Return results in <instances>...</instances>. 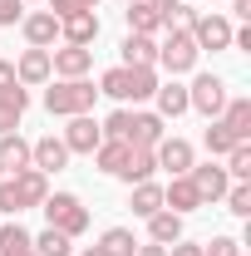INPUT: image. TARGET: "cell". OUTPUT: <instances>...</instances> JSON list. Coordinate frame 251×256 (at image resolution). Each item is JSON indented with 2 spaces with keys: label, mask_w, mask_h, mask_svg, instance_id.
Masks as SVG:
<instances>
[{
  "label": "cell",
  "mask_w": 251,
  "mask_h": 256,
  "mask_svg": "<svg viewBox=\"0 0 251 256\" xmlns=\"http://www.w3.org/2000/svg\"><path fill=\"white\" fill-rule=\"evenodd\" d=\"M162 124H168V118H158V114L114 108L98 128H104V138H118V143H128V148H153L158 138H162Z\"/></svg>",
  "instance_id": "1"
},
{
  "label": "cell",
  "mask_w": 251,
  "mask_h": 256,
  "mask_svg": "<svg viewBox=\"0 0 251 256\" xmlns=\"http://www.w3.org/2000/svg\"><path fill=\"white\" fill-rule=\"evenodd\" d=\"M50 197V178L40 172V168H25V172H10V178H0V212L5 217H20V212H30Z\"/></svg>",
  "instance_id": "2"
},
{
  "label": "cell",
  "mask_w": 251,
  "mask_h": 256,
  "mask_svg": "<svg viewBox=\"0 0 251 256\" xmlns=\"http://www.w3.org/2000/svg\"><path fill=\"white\" fill-rule=\"evenodd\" d=\"M153 89H158V69H133V64H114L98 79V94L118 98V104H143V98H153Z\"/></svg>",
  "instance_id": "3"
},
{
  "label": "cell",
  "mask_w": 251,
  "mask_h": 256,
  "mask_svg": "<svg viewBox=\"0 0 251 256\" xmlns=\"http://www.w3.org/2000/svg\"><path fill=\"white\" fill-rule=\"evenodd\" d=\"M94 79H60L54 89H44V108L54 114V118H79V114H89L94 108Z\"/></svg>",
  "instance_id": "4"
},
{
  "label": "cell",
  "mask_w": 251,
  "mask_h": 256,
  "mask_svg": "<svg viewBox=\"0 0 251 256\" xmlns=\"http://www.w3.org/2000/svg\"><path fill=\"white\" fill-rule=\"evenodd\" d=\"M40 212H44V222L64 232V236H84L89 232V207L74 197V192H50L44 202H40Z\"/></svg>",
  "instance_id": "5"
},
{
  "label": "cell",
  "mask_w": 251,
  "mask_h": 256,
  "mask_svg": "<svg viewBox=\"0 0 251 256\" xmlns=\"http://www.w3.org/2000/svg\"><path fill=\"white\" fill-rule=\"evenodd\" d=\"M197 54H202V50H197V44H192V34L178 30V25H172L168 40L158 44V64H162L172 79H178V74H192V69H197Z\"/></svg>",
  "instance_id": "6"
},
{
  "label": "cell",
  "mask_w": 251,
  "mask_h": 256,
  "mask_svg": "<svg viewBox=\"0 0 251 256\" xmlns=\"http://www.w3.org/2000/svg\"><path fill=\"white\" fill-rule=\"evenodd\" d=\"M222 104H226V79L222 74H197L188 84V108H197L202 118H217Z\"/></svg>",
  "instance_id": "7"
},
{
  "label": "cell",
  "mask_w": 251,
  "mask_h": 256,
  "mask_svg": "<svg viewBox=\"0 0 251 256\" xmlns=\"http://www.w3.org/2000/svg\"><path fill=\"white\" fill-rule=\"evenodd\" d=\"M232 30H236V25H232L226 15H217V10H212V15H197L188 25L192 44H197V50H212V54H217V50H232Z\"/></svg>",
  "instance_id": "8"
},
{
  "label": "cell",
  "mask_w": 251,
  "mask_h": 256,
  "mask_svg": "<svg viewBox=\"0 0 251 256\" xmlns=\"http://www.w3.org/2000/svg\"><path fill=\"white\" fill-rule=\"evenodd\" d=\"M153 158H158V168H162V172H172V178H188V168L197 162V153H192L188 138H178V133L168 138V133H162V138L153 143Z\"/></svg>",
  "instance_id": "9"
},
{
  "label": "cell",
  "mask_w": 251,
  "mask_h": 256,
  "mask_svg": "<svg viewBox=\"0 0 251 256\" xmlns=\"http://www.w3.org/2000/svg\"><path fill=\"white\" fill-rule=\"evenodd\" d=\"M188 178H192V188H197V197H202V207H207V202H222L226 188H232V178H226L222 162H192Z\"/></svg>",
  "instance_id": "10"
},
{
  "label": "cell",
  "mask_w": 251,
  "mask_h": 256,
  "mask_svg": "<svg viewBox=\"0 0 251 256\" xmlns=\"http://www.w3.org/2000/svg\"><path fill=\"white\" fill-rule=\"evenodd\" d=\"M50 69H54L60 79H89L94 50H84V44H60V50H50Z\"/></svg>",
  "instance_id": "11"
},
{
  "label": "cell",
  "mask_w": 251,
  "mask_h": 256,
  "mask_svg": "<svg viewBox=\"0 0 251 256\" xmlns=\"http://www.w3.org/2000/svg\"><path fill=\"white\" fill-rule=\"evenodd\" d=\"M69 158H74V153L64 148V138H54V133H44V138H34V143H30V168H40L44 178H50V172H64Z\"/></svg>",
  "instance_id": "12"
},
{
  "label": "cell",
  "mask_w": 251,
  "mask_h": 256,
  "mask_svg": "<svg viewBox=\"0 0 251 256\" xmlns=\"http://www.w3.org/2000/svg\"><path fill=\"white\" fill-rule=\"evenodd\" d=\"M60 138H64V148H69V153H94L98 143H104V128H98V118L79 114V118H69V128H64Z\"/></svg>",
  "instance_id": "13"
},
{
  "label": "cell",
  "mask_w": 251,
  "mask_h": 256,
  "mask_svg": "<svg viewBox=\"0 0 251 256\" xmlns=\"http://www.w3.org/2000/svg\"><path fill=\"white\" fill-rule=\"evenodd\" d=\"M20 30H25V44H30V50H54V40H60V20H54L50 10H30V15L20 20Z\"/></svg>",
  "instance_id": "14"
},
{
  "label": "cell",
  "mask_w": 251,
  "mask_h": 256,
  "mask_svg": "<svg viewBox=\"0 0 251 256\" xmlns=\"http://www.w3.org/2000/svg\"><path fill=\"white\" fill-rule=\"evenodd\" d=\"M217 124L226 128L236 143H251V98H246V94L226 98V104H222V114H217Z\"/></svg>",
  "instance_id": "15"
},
{
  "label": "cell",
  "mask_w": 251,
  "mask_h": 256,
  "mask_svg": "<svg viewBox=\"0 0 251 256\" xmlns=\"http://www.w3.org/2000/svg\"><path fill=\"white\" fill-rule=\"evenodd\" d=\"M15 79H20L25 89L50 84V79H54V69H50V50H25V54H20V64H15Z\"/></svg>",
  "instance_id": "16"
},
{
  "label": "cell",
  "mask_w": 251,
  "mask_h": 256,
  "mask_svg": "<svg viewBox=\"0 0 251 256\" xmlns=\"http://www.w3.org/2000/svg\"><path fill=\"white\" fill-rule=\"evenodd\" d=\"M60 40H64V44H84V50H94V40H98V15H94V10H79V15L60 20Z\"/></svg>",
  "instance_id": "17"
},
{
  "label": "cell",
  "mask_w": 251,
  "mask_h": 256,
  "mask_svg": "<svg viewBox=\"0 0 251 256\" xmlns=\"http://www.w3.org/2000/svg\"><path fill=\"white\" fill-rule=\"evenodd\" d=\"M25 108H30V89L25 84H10L0 94V133H15L20 118H25Z\"/></svg>",
  "instance_id": "18"
},
{
  "label": "cell",
  "mask_w": 251,
  "mask_h": 256,
  "mask_svg": "<svg viewBox=\"0 0 251 256\" xmlns=\"http://www.w3.org/2000/svg\"><path fill=\"white\" fill-rule=\"evenodd\" d=\"M162 207H168V212H178V217L197 212V207H202V197H197V188H192V178H172V182L162 188Z\"/></svg>",
  "instance_id": "19"
},
{
  "label": "cell",
  "mask_w": 251,
  "mask_h": 256,
  "mask_svg": "<svg viewBox=\"0 0 251 256\" xmlns=\"http://www.w3.org/2000/svg\"><path fill=\"white\" fill-rule=\"evenodd\" d=\"M118 54H124V64H133V69H153L158 64V40L153 34H124Z\"/></svg>",
  "instance_id": "20"
},
{
  "label": "cell",
  "mask_w": 251,
  "mask_h": 256,
  "mask_svg": "<svg viewBox=\"0 0 251 256\" xmlns=\"http://www.w3.org/2000/svg\"><path fill=\"white\" fill-rule=\"evenodd\" d=\"M128 207H133V217H153V212H162V182H133V192H128Z\"/></svg>",
  "instance_id": "21"
},
{
  "label": "cell",
  "mask_w": 251,
  "mask_h": 256,
  "mask_svg": "<svg viewBox=\"0 0 251 256\" xmlns=\"http://www.w3.org/2000/svg\"><path fill=\"white\" fill-rule=\"evenodd\" d=\"M0 168H5V178L30 168V143L20 133H0Z\"/></svg>",
  "instance_id": "22"
},
{
  "label": "cell",
  "mask_w": 251,
  "mask_h": 256,
  "mask_svg": "<svg viewBox=\"0 0 251 256\" xmlns=\"http://www.w3.org/2000/svg\"><path fill=\"white\" fill-rule=\"evenodd\" d=\"M153 98H158V118H182V114H188V89H182L178 79L158 84Z\"/></svg>",
  "instance_id": "23"
},
{
  "label": "cell",
  "mask_w": 251,
  "mask_h": 256,
  "mask_svg": "<svg viewBox=\"0 0 251 256\" xmlns=\"http://www.w3.org/2000/svg\"><path fill=\"white\" fill-rule=\"evenodd\" d=\"M124 20H128V34H158L162 30V15H158L148 0H128Z\"/></svg>",
  "instance_id": "24"
},
{
  "label": "cell",
  "mask_w": 251,
  "mask_h": 256,
  "mask_svg": "<svg viewBox=\"0 0 251 256\" xmlns=\"http://www.w3.org/2000/svg\"><path fill=\"white\" fill-rule=\"evenodd\" d=\"M148 236H153L158 246L182 242V217H178V212H168V207H162V212H153V217H148Z\"/></svg>",
  "instance_id": "25"
},
{
  "label": "cell",
  "mask_w": 251,
  "mask_h": 256,
  "mask_svg": "<svg viewBox=\"0 0 251 256\" xmlns=\"http://www.w3.org/2000/svg\"><path fill=\"white\" fill-rule=\"evenodd\" d=\"M98 246H104L108 256H133L138 252V236H133L128 226H108V232L98 236Z\"/></svg>",
  "instance_id": "26"
},
{
  "label": "cell",
  "mask_w": 251,
  "mask_h": 256,
  "mask_svg": "<svg viewBox=\"0 0 251 256\" xmlns=\"http://www.w3.org/2000/svg\"><path fill=\"white\" fill-rule=\"evenodd\" d=\"M34 252L40 256H74V236H64L54 226H44L40 236H34Z\"/></svg>",
  "instance_id": "27"
},
{
  "label": "cell",
  "mask_w": 251,
  "mask_h": 256,
  "mask_svg": "<svg viewBox=\"0 0 251 256\" xmlns=\"http://www.w3.org/2000/svg\"><path fill=\"white\" fill-rule=\"evenodd\" d=\"M202 148H207L212 158H226V153L236 148V138H232V133H226V128H222L217 118H207V133H202Z\"/></svg>",
  "instance_id": "28"
},
{
  "label": "cell",
  "mask_w": 251,
  "mask_h": 256,
  "mask_svg": "<svg viewBox=\"0 0 251 256\" xmlns=\"http://www.w3.org/2000/svg\"><path fill=\"white\" fill-rule=\"evenodd\" d=\"M158 172V158H153V148H133V162H128V188H133V182H148V178H153Z\"/></svg>",
  "instance_id": "29"
},
{
  "label": "cell",
  "mask_w": 251,
  "mask_h": 256,
  "mask_svg": "<svg viewBox=\"0 0 251 256\" xmlns=\"http://www.w3.org/2000/svg\"><path fill=\"white\" fill-rule=\"evenodd\" d=\"M226 178L232 182H251V143H236L226 153Z\"/></svg>",
  "instance_id": "30"
},
{
  "label": "cell",
  "mask_w": 251,
  "mask_h": 256,
  "mask_svg": "<svg viewBox=\"0 0 251 256\" xmlns=\"http://www.w3.org/2000/svg\"><path fill=\"white\" fill-rule=\"evenodd\" d=\"M222 202H226V212H232V217H242V222H246V217H251V182H232Z\"/></svg>",
  "instance_id": "31"
},
{
  "label": "cell",
  "mask_w": 251,
  "mask_h": 256,
  "mask_svg": "<svg viewBox=\"0 0 251 256\" xmlns=\"http://www.w3.org/2000/svg\"><path fill=\"white\" fill-rule=\"evenodd\" d=\"M202 256H242V242L236 236H212V242H202Z\"/></svg>",
  "instance_id": "32"
},
{
  "label": "cell",
  "mask_w": 251,
  "mask_h": 256,
  "mask_svg": "<svg viewBox=\"0 0 251 256\" xmlns=\"http://www.w3.org/2000/svg\"><path fill=\"white\" fill-rule=\"evenodd\" d=\"M25 20V0H0V25H20Z\"/></svg>",
  "instance_id": "33"
},
{
  "label": "cell",
  "mask_w": 251,
  "mask_h": 256,
  "mask_svg": "<svg viewBox=\"0 0 251 256\" xmlns=\"http://www.w3.org/2000/svg\"><path fill=\"white\" fill-rule=\"evenodd\" d=\"M79 10H89L84 0H50V15L54 20H69V15H79Z\"/></svg>",
  "instance_id": "34"
},
{
  "label": "cell",
  "mask_w": 251,
  "mask_h": 256,
  "mask_svg": "<svg viewBox=\"0 0 251 256\" xmlns=\"http://www.w3.org/2000/svg\"><path fill=\"white\" fill-rule=\"evenodd\" d=\"M168 256H202V242H172Z\"/></svg>",
  "instance_id": "35"
},
{
  "label": "cell",
  "mask_w": 251,
  "mask_h": 256,
  "mask_svg": "<svg viewBox=\"0 0 251 256\" xmlns=\"http://www.w3.org/2000/svg\"><path fill=\"white\" fill-rule=\"evenodd\" d=\"M10 84H20V79H15V64H10V60H0V94H5Z\"/></svg>",
  "instance_id": "36"
},
{
  "label": "cell",
  "mask_w": 251,
  "mask_h": 256,
  "mask_svg": "<svg viewBox=\"0 0 251 256\" xmlns=\"http://www.w3.org/2000/svg\"><path fill=\"white\" fill-rule=\"evenodd\" d=\"M133 256H168V246H158V242H148V246H143V242H138V252Z\"/></svg>",
  "instance_id": "37"
},
{
  "label": "cell",
  "mask_w": 251,
  "mask_h": 256,
  "mask_svg": "<svg viewBox=\"0 0 251 256\" xmlns=\"http://www.w3.org/2000/svg\"><path fill=\"white\" fill-rule=\"evenodd\" d=\"M148 5H153L158 15H162V20H168V10H172V5H182V0H148ZM162 30H168V25H162Z\"/></svg>",
  "instance_id": "38"
},
{
  "label": "cell",
  "mask_w": 251,
  "mask_h": 256,
  "mask_svg": "<svg viewBox=\"0 0 251 256\" xmlns=\"http://www.w3.org/2000/svg\"><path fill=\"white\" fill-rule=\"evenodd\" d=\"M232 10H236V20H251V0H232Z\"/></svg>",
  "instance_id": "39"
},
{
  "label": "cell",
  "mask_w": 251,
  "mask_h": 256,
  "mask_svg": "<svg viewBox=\"0 0 251 256\" xmlns=\"http://www.w3.org/2000/svg\"><path fill=\"white\" fill-rule=\"evenodd\" d=\"M74 256H108V252H104V246L94 242V246H84V252H74Z\"/></svg>",
  "instance_id": "40"
},
{
  "label": "cell",
  "mask_w": 251,
  "mask_h": 256,
  "mask_svg": "<svg viewBox=\"0 0 251 256\" xmlns=\"http://www.w3.org/2000/svg\"><path fill=\"white\" fill-rule=\"evenodd\" d=\"M15 256H40V252H34V246H25V252H15Z\"/></svg>",
  "instance_id": "41"
},
{
  "label": "cell",
  "mask_w": 251,
  "mask_h": 256,
  "mask_svg": "<svg viewBox=\"0 0 251 256\" xmlns=\"http://www.w3.org/2000/svg\"><path fill=\"white\" fill-rule=\"evenodd\" d=\"M84 5H89V10H98V0H84Z\"/></svg>",
  "instance_id": "42"
},
{
  "label": "cell",
  "mask_w": 251,
  "mask_h": 256,
  "mask_svg": "<svg viewBox=\"0 0 251 256\" xmlns=\"http://www.w3.org/2000/svg\"><path fill=\"white\" fill-rule=\"evenodd\" d=\"M0 178H5V168H0Z\"/></svg>",
  "instance_id": "43"
}]
</instances>
